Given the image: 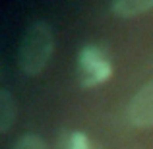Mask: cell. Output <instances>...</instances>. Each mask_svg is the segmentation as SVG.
Here are the masks:
<instances>
[{"label":"cell","instance_id":"6da1fadb","mask_svg":"<svg viewBox=\"0 0 153 149\" xmlns=\"http://www.w3.org/2000/svg\"><path fill=\"white\" fill-rule=\"evenodd\" d=\"M52 50H54V37H52L51 25L45 21H33L27 27L22 45H19L18 64L22 72L27 76L41 74Z\"/></svg>","mask_w":153,"mask_h":149},{"label":"cell","instance_id":"7a4b0ae2","mask_svg":"<svg viewBox=\"0 0 153 149\" xmlns=\"http://www.w3.org/2000/svg\"><path fill=\"white\" fill-rule=\"evenodd\" d=\"M79 72H82V85L95 87L111 78L112 66L97 47H85L79 52Z\"/></svg>","mask_w":153,"mask_h":149},{"label":"cell","instance_id":"3957f363","mask_svg":"<svg viewBox=\"0 0 153 149\" xmlns=\"http://www.w3.org/2000/svg\"><path fill=\"white\" fill-rule=\"evenodd\" d=\"M128 118L136 126L153 124V82L143 85L132 99L130 107H128Z\"/></svg>","mask_w":153,"mask_h":149},{"label":"cell","instance_id":"277c9868","mask_svg":"<svg viewBox=\"0 0 153 149\" xmlns=\"http://www.w3.org/2000/svg\"><path fill=\"white\" fill-rule=\"evenodd\" d=\"M153 8V0H118V2L111 4V10L116 16H124V18H132V16H140L143 12Z\"/></svg>","mask_w":153,"mask_h":149},{"label":"cell","instance_id":"5b68a950","mask_svg":"<svg viewBox=\"0 0 153 149\" xmlns=\"http://www.w3.org/2000/svg\"><path fill=\"white\" fill-rule=\"evenodd\" d=\"M14 118H16V101L12 99L10 91L4 89L0 95V132L2 134L10 130Z\"/></svg>","mask_w":153,"mask_h":149},{"label":"cell","instance_id":"8992f818","mask_svg":"<svg viewBox=\"0 0 153 149\" xmlns=\"http://www.w3.org/2000/svg\"><path fill=\"white\" fill-rule=\"evenodd\" d=\"M12 149H47V145L43 143V139L39 136H33V134H25L14 143Z\"/></svg>","mask_w":153,"mask_h":149},{"label":"cell","instance_id":"52a82bcc","mask_svg":"<svg viewBox=\"0 0 153 149\" xmlns=\"http://www.w3.org/2000/svg\"><path fill=\"white\" fill-rule=\"evenodd\" d=\"M68 149H89V139H87V136L82 134V132H76V134H72Z\"/></svg>","mask_w":153,"mask_h":149}]
</instances>
